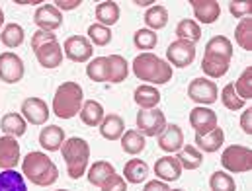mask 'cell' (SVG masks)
I'll list each match as a JSON object with an SVG mask.
<instances>
[{
	"instance_id": "obj_3",
	"label": "cell",
	"mask_w": 252,
	"mask_h": 191,
	"mask_svg": "<svg viewBox=\"0 0 252 191\" xmlns=\"http://www.w3.org/2000/svg\"><path fill=\"white\" fill-rule=\"evenodd\" d=\"M133 72L143 82L153 84H166L172 80V66L164 59L153 55V53H141L133 59Z\"/></svg>"
},
{
	"instance_id": "obj_2",
	"label": "cell",
	"mask_w": 252,
	"mask_h": 191,
	"mask_svg": "<svg viewBox=\"0 0 252 191\" xmlns=\"http://www.w3.org/2000/svg\"><path fill=\"white\" fill-rule=\"evenodd\" d=\"M22 174L37 188L53 186L59 178V168L45 152H30L22 160Z\"/></svg>"
},
{
	"instance_id": "obj_23",
	"label": "cell",
	"mask_w": 252,
	"mask_h": 191,
	"mask_svg": "<svg viewBox=\"0 0 252 191\" xmlns=\"http://www.w3.org/2000/svg\"><path fill=\"white\" fill-rule=\"evenodd\" d=\"M106 113H104V108L100 102L96 100H88L82 104V109H80V119L84 125L88 127H100V123L104 121Z\"/></svg>"
},
{
	"instance_id": "obj_15",
	"label": "cell",
	"mask_w": 252,
	"mask_h": 191,
	"mask_svg": "<svg viewBox=\"0 0 252 191\" xmlns=\"http://www.w3.org/2000/svg\"><path fill=\"white\" fill-rule=\"evenodd\" d=\"M33 22L41 31H55L63 26V12H59L53 4H43L35 10Z\"/></svg>"
},
{
	"instance_id": "obj_50",
	"label": "cell",
	"mask_w": 252,
	"mask_h": 191,
	"mask_svg": "<svg viewBox=\"0 0 252 191\" xmlns=\"http://www.w3.org/2000/svg\"><path fill=\"white\" fill-rule=\"evenodd\" d=\"M168 191H184V190H168Z\"/></svg>"
},
{
	"instance_id": "obj_31",
	"label": "cell",
	"mask_w": 252,
	"mask_h": 191,
	"mask_svg": "<svg viewBox=\"0 0 252 191\" xmlns=\"http://www.w3.org/2000/svg\"><path fill=\"white\" fill-rule=\"evenodd\" d=\"M24 37H26V33H24V27L20 24H6L0 31V41L8 49L20 47L24 43Z\"/></svg>"
},
{
	"instance_id": "obj_1",
	"label": "cell",
	"mask_w": 252,
	"mask_h": 191,
	"mask_svg": "<svg viewBox=\"0 0 252 191\" xmlns=\"http://www.w3.org/2000/svg\"><path fill=\"white\" fill-rule=\"evenodd\" d=\"M233 59V43L225 35H215L207 41L205 53L201 59V70L205 78H221L229 72Z\"/></svg>"
},
{
	"instance_id": "obj_45",
	"label": "cell",
	"mask_w": 252,
	"mask_h": 191,
	"mask_svg": "<svg viewBox=\"0 0 252 191\" xmlns=\"http://www.w3.org/2000/svg\"><path fill=\"white\" fill-rule=\"evenodd\" d=\"M241 129L245 135H252V108L245 109L241 115Z\"/></svg>"
},
{
	"instance_id": "obj_9",
	"label": "cell",
	"mask_w": 252,
	"mask_h": 191,
	"mask_svg": "<svg viewBox=\"0 0 252 191\" xmlns=\"http://www.w3.org/2000/svg\"><path fill=\"white\" fill-rule=\"evenodd\" d=\"M137 127L143 136H158L166 127V117L158 108L141 109L137 113Z\"/></svg>"
},
{
	"instance_id": "obj_25",
	"label": "cell",
	"mask_w": 252,
	"mask_h": 191,
	"mask_svg": "<svg viewBox=\"0 0 252 191\" xmlns=\"http://www.w3.org/2000/svg\"><path fill=\"white\" fill-rule=\"evenodd\" d=\"M28 129V121L20 115V113H6L2 119H0V131L8 136H22Z\"/></svg>"
},
{
	"instance_id": "obj_36",
	"label": "cell",
	"mask_w": 252,
	"mask_h": 191,
	"mask_svg": "<svg viewBox=\"0 0 252 191\" xmlns=\"http://www.w3.org/2000/svg\"><path fill=\"white\" fill-rule=\"evenodd\" d=\"M176 35H178V39H184V41H189L195 45L201 39V27L193 20H180L176 26Z\"/></svg>"
},
{
	"instance_id": "obj_47",
	"label": "cell",
	"mask_w": 252,
	"mask_h": 191,
	"mask_svg": "<svg viewBox=\"0 0 252 191\" xmlns=\"http://www.w3.org/2000/svg\"><path fill=\"white\" fill-rule=\"evenodd\" d=\"M168 184L166 182H160V180H153V182H147L145 184V190L143 191H168Z\"/></svg>"
},
{
	"instance_id": "obj_26",
	"label": "cell",
	"mask_w": 252,
	"mask_h": 191,
	"mask_svg": "<svg viewBox=\"0 0 252 191\" xmlns=\"http://www.w3.org/2000/svg\"><path fill=\"white\" fill-rule=\"evenodd\" d=\"M96 20H98L100 26H106V27H112L114 24H118V20H120V6H118V2H112V0L100 2L96 6Z\"/></svg>"
},
{
	"instance_id": "obj_49",
	"label": "cell",
	"mask_w": 252,
	"mask_h": 191,
	"mask_svg": "<svg viewBox=\"0 0 252 191\" xmlns=\"http://www.w3.org/2000/svg\"><path fill=\"white\" fill-rule=\"evenodd\" d=\"M2 24H4V12H2V8H0V27H2Z\"/></svg>"
},
{
	"instance_id": "obj_8",
	"label": "cell",
	"mask_w": 252,
	"mask_h": 191,
	"mask_svg": "<svg viewBox=\"0 0 252 191\" xmlns=\"http://www.w3.org/2000/svg\"><path fill=\"white\" fill-rule=\"evenodd\" d=\"M188 98L191 102L199 104V106H211L217 102L219 98V88L213 80L201 76V78H193L188 86Z\"/></svg>"
},
{
	"instance_id": "obj_51",
	"label": "cell",
	"mask_w": 252,
	"mask_h": 191,
	"mask_svg": "<svg viewBox=\"0 0 252 191\" xmlns=\"http://www.w3.org/2000/svg\"><path fill=\"white\" fill-rule=\"evenodd\" d=\"M57 191H68V190H57Z\"/></svg>"
},
{
	"instance_id": "obj_43",
	"label": "cell",
	"mask_w": 252,
	"mask_h": 191,
	"mask_svg": "<svg viewBox=\"0 0 252 191\" xmlns=\"http://www.w3.org/2000/svg\"><path fill=\"white\" fill-rule=\"evenodd\" d=\"M229 12H231V16L243 20V18L252 14V4L251 2H235L233 0V2H229Z\"/></svg>"
},
{
	"instance_id": "obj_18",
	"label": "cell",
	"mask_w": 252,
	"mask_h": 191,
	"mask_svg": "<svg viewBox=\"0 0 252 191\" xmlns=\"http://www.w3.org/2000/svg\"><path fill=\"white\" fill-rule=\"evenodd\" d=\"M193 16L201 24H213L221 16V6L217 0H189Z\"/></svg>"
},
{
	"instance_id": "obj_30",
	"label": "cell",
	"mask_w": 252,
	"mask_h": 191,
	"mask_svg": "<svg viewBox=\"0 0 252 191\" xmlns=\"http://www.w3.org/2000/svg\"><path fill=\"white\" fill-rule=\"evenodd\" d=\"M145 24H147V29L157 33V29H162L168 24V10L164 6H160V4L151 6L145 12Z\"/></svg>"
},
{
	"instance_id": "obj_12",
	"label": "cell",
	"mask_w": 252,
	"mask_h": 191,
	"mask_svg": "<svg viewBox=\"0 0 252 191\" xmlns=\"http://www.w3.org/2000/svg\"><path fill=\"white\" fill-rule=\"evenodd\" d=\"M166 59L170 66H178V68H186L193 63L195 59V45L184 41V39H176L174 43L168 45L166 49Z\"/></svg>"
},
{
	"instance_id": "obj_35",
	"label": "cell",
	"mask_w": 252,
	"mask_h": 191,
	"mask_svg": "<svg viewBox=\"0 0 252 191\" xmlns=\"http://www.w3.org/2000/svg\"><path fill=\"white\" fill-rule=\"evenodd\" d=\"M235 41L241 49L252 51V18H243L235 27Z\"/></svg>"
},
{
	"instance_id": "obj_5",
	"label": "cell",
	"mask_w": 252,
	"mask_h": 191,
	"mask_svg": "<svg viewBox=\"0 0 252 191\" xmlns=\"http://www.w3.org/2000/svg\"><path fill=\"white\" fill-rule=\"evenodd\" d=\"M32 51L35 53L37 63L43 68H57L63 63V47L53 31L37 29L32 35Z\"/></svg>"
},
{
	"instance_id": "obj_22",
	"label": "cell",
	"mask_w": 252,
	"mask_h": 191,
	"mask_svg": "<svg viewBox=\"0 0 252 191\" xmlns=\"http://www.w3.org/2000/svg\"><path fill=\"white\" fill-rule=\"evenodd\" d=\"M133 100H135V104H137L141 109H153V108H157V106L160 104L162 96H160V92H158L155 86L143 84V86L135 88Z\"/></svg>"
},
{
	"instance_id": "obj_6",
	"label": "cell",
	"mask_w": 252,
	"mask_h": 191,
	"mask_svg": "<svg viewBox=\"0 0 252 191\" xmlns=\"http://www.w3.org/2000/svg\"><path fill=\"white\" fill-rule=\"evenodd\" d=\"M61 154H63L64 164H66L68 178L78 180L86 174L88 160H90V146L84 138H78V136L66 138L61 146Z\"/></svg>"
},
{
	"instance_id": "obj_28",
	"label": "cell",
	"mask_w": 252,
	"mask_h": 191,
	"mask_svg": "<svg viewBox=\"0 0 252 191\" xmlns=\"http://www.w3.org/2000/svg\"><path fill=\"white\" fill-rule=\"evenodd\" d=\"M176 158H178V162H180V166H182V170H197L199 166H201V162H203V152H199L195 146H191V144H186V146H182L178 152H176Z\"/></svg>"
},
{
	"instance_id": "obj_29",
	"label": "cell",
	"mask_w": 252,
	"mask_h": 191,
	"mask_svg": "<svg viewBox=\"0 0 252 191\" xmlns=\"http://www.w3.org/2000/svg\"><path fill=\"white\" fill-rule=\"evenodd\" d=\"M129 74V64L122 55H110L108 57V82L120 84Z\"/></svg>"
},
{
	"instance_id": "obj_27",
	"label": "cell",
	"mask_w": 252,
	"mask_h": 191,
	"mask_svg": "<svg viewBox=\"0 0 252 191\" xmlns=\"http://www.w3.org/2000/svg\"><path fill=\"white\" fill-rule=\"evenodd\" d=\"M114 174H116V168H114L110 162L98 160V162H94V164L90 166V170H88V182H90L92 186H96V188H102V186L106 184V180H108L110 176H114Z\"/></svg>"
},
{
	"instance_id": "obj_14",
	"label": "cell",
	"mask_w": 252,
	"mask_h": 191,
	"mask_svg": "<svg viewBox=\"0 0 252 191\" xmlns=\"http://www.w3.org/2000/svg\"><path fill=\"white\" fill-rule=\"evenodd\" d=\"M189 125L191 129H195V135H205L215 127H219V119L213 109L197 106L189 111Z\"/></svg>"
},
{
	"instance_id": "obj_13",
	"label": "cell",
	"mask_w": 252,
	"mask_h": 191,
	"mask_svg": "<svg viewBox=\"0 0 252 191\" xmlns=\"http://www.w3.org/2000/svg\"><path fill=\"white\" fill-rule=\"evenodd\" d=\"M49 108L41 98H28L22 104V117L32 125H45L49 119Z\"/></svg>"
},
{
	"instance_id": "obj_24",
	"label": "cell",
	"mask_w": 252,
	"mask_h": 191,
	"mask_svg": "<svg viewBox=\"0 0 252 191\" xmlns=\"http://www.w3.org/2000/svg\"><path fill=\"white\" fill-rule=\"evenodd\" d=\"M126 133V123L120 115L116 113H110L104 117V121L100 123V135L106 138V140H120L122 135Z\"/></svg>"
},
{
	"instance_id": "obj_48",
	"label": "cell",
	"mask_w": 252,
	"mask_h": 191,
	"mask_svg": "<svg viewBox=\"0 0 252 191\" xmlns=\"http://www.w3.org/2000/svg\"><path fill=\"white\" fill-rule=\"evenodd\" d=\"M135 4H139V6H149V4H155V2H141V0H137Z\"/></svg>"
},
{
	"instance_id": "obj_39",
	"label": "cell",
	"mask_w": 252,
	"mask_h": 191,
	"mask_svg": "<svg viewBox=\"0 0 252 191\" xmlns=\"http://www.w3.org/2000/svg\"><path fill=\"white\" fill-rule=\"evenodd\" d=\"M133 43H135V47L141 49V51H151V49L157 47L158 37H157L155 31H151V29L145 27V29H137V31H135V35H133Z\"/></svg>"
},
{
	"instance_id": "obj_10",
	"label": "cell",
	"mask_w": 252,
	"mask_h": 191,
	"mask_svg": "<svg viewBox=\"0 0 252 191\" xmlns=\"http://www.w3.org/2000/svg\"><path fill=\"white\" fill-rule=\"evenodd\" d=\"M63 55L72 63H88L92 61L94 49L88 37L84 35H72L63 43Z\"/></svg>"
},
{
	"instance_id": "obj_33",
	"label": "cell",
	"mask_w": 252,
	"mask_h": 191,
	"mask_svg": "<svg viewBox=\"0 0 252 191\" xmlns=\"http://www.w3.org/2000/svg\"><path fill=\"white\" fill-rule=\"evenodd\" d=\"M0 191H28L24 174L16 170H2L0 172Z\"/></svg>"
},
{
	"instance_id": "obj_17",
	"label": "cell",
	"mask_w": 252,
	"mask_h": 191,
	"mask_svg": "<svg viewBox=\"0 0 252 191\" xmlns=\"http://www.w3.org/2000/svg\"><path fill=\"white\" fill-rule=\"evenodd\" d=\"M155 176H157L160 182H166V184L180 180V176H182V166H180L178 158L172 156V154L158 158V160L155 162Z\"/></svg>"
},
{
	"instance_id": "obj_44",
	"label": "cell",
	"mask_w": 252,
	"mask_h": 191,
	"mask_svg": "<svg viewBox=\"0 0 252 191\" xmlns=\"http://www.w3.org/2000/svg\"><path fill=\"white\" fill-rule=\"evenodd\" d=\"M100 190L102 191H127V182L124 180V176L114 174V176H110V178L106 180V184H104Z\"/></svg>"
},
{
	"instance_id": "obj_19",
	"label": "cell",
	"mask_w": 252,
	"mask_h": 191,
	"mask_svg": "<svg viewBox=\"0 0 252 191\" xmlns=\"http://www.w3.org/2000/svg\"><path fill=\"white\" fill-rule=\"evenodd\" d=\"M158 146L164 152H168V154L178 152L184 146V133H182V129L178 127V125H174V123L166 125L164 131L158 135Z\"/></svg>"
},
{
	"instance_id": "obj_16",
	"label": "cell",
	"mask_w": 252,
	"mask_h": 191,
	"mask_svg": "<svg viewBox=\"0 0 252 191\" xmlns=\"http://www.w3.org/2000/svg\"><path fill=\"white\" fill-rule=\"evenodd\" d=\"M20 162V144L14 136H0V170H16Z\"/></svg>"
},
{
	"instance_id": "obj_32",
	"label": "cell",
	"mask_w": 252,
	"mask_h": 191,
	"mask_svg": "<svg viewBox=\"0 0 252 191\" xmlns=\"http://www.w3.org/2000/svg\"><path fill=\"white\" fill-rule=\"evenodd\" d=\"M124 176H126L124 180L129 182V184H143L147 180V176H149V166H147V162H143L139 158H133L126 164Z\"/></svg>"
},
{
	"instance_id": "obj_7",
	"label": "cell",
	"mask_w": 252,
	"mask_h": 191,
	"mask_svg": "<svg viewBox=\"0 0 252 191\" xmlns=\"http://www.w3.org/2000/svg\"><path fill=\"white\" fill-rule=\"evenodd\" d=\"M221 164L231 174H247L252 170V150L249 146L231 144L223 150Z\"/></svg>"
},
{
	"instance_id": "obj_40",
	"label": "cell",
	"mask_w": 252,
	"mask_h": 191,
	"mask_svg": "<svg viewBox=\"0 0 252 191\" xmlns=\"http://www.w3.org/2000/svg\"><path fill=\"white\" fill-rule=\"evenodd\" d=\"M235 92L239 94L241 100H252V66L245 68V72L237 78V82L233 84Z\"/></svg>"
},
{
	"instance_id": "obj_41",
	"label": "cell",
	"mask_w": 252,
	"mask_h": 191,
	"mask_svg": "<svg viewBox=\"0 0 252 191\" xmlns=\"http://www.w3.org/2000/svg\"><path fill=\"white\" fill-rule=\"evenodd\" d=\"M209 188L211 191H237V184L227 172H213L209 178Z\"/></svg>"
},
{
	"instance_id": "obj_38",
	"label": "cell",
	"mask_w": 252,
	"mask_h": 191,
	"mask_svg": "<svg viewBox=\"0 0 252 191\" xmlns=\"http://www.w3.org/2000/svg\"><path fill=\"white\" fill-rule=\"evenodd\" d=\"M88 41L96 47H106L112 41V29L100 24H92L88 27Z\"/></svg>"
},
{
	"instance_id": "obj_20",
	"label": "cell",
	"mask_w": 252,
	"mask_h": 191,
	"mask_svg": "<svg viewBox=\"0 0 252 191\" xmlns=\"http://www.w3.org/2000/svg\"><path fill=\"white\" fill-rule=\"evenodd\" d=\"M64 140H66L64 138V129H61L59 125H47L45 129H41V133H39V144L47 152L61 150Z\"/></svg>"
},
{
	"instance_id": "obj_37",
	"label": "cell",
	"mask_w": 252,
	"mask_h": 191,
	"mask_svg": "<svg viewBox=\"0 0 252 191\" xmlns=\"http://www.w3.org/2000/svg\"><path fill=\"white\" fill-rule=\"evenodd\" d=\"M86 76L94 82H108V57H96L86 66Z\"/></svg>"
},
{
	"instance_id": "obj_4",
	"label": "cell",
	"mask_w": 252,
	"mask_h": 191,
	"mask_svg": "<svg viewBox=\"0 0 252 191\" xmlns=\"http://www.w3.org/2000/svg\"><path fill=\"white\" fill-rule=\"evenodd\" d=\"M84 104V92L78 82H63L53 96V113L59 119H72L80 113Z\"/></svg>"
},
{
	"instance_id": "obj_21",
	"label": "cell",
	"mask_w": 252,
	"mask_h": 191,
	"mask_svg": "<svg viewBox=\"0 0 252 191\" xmlns=\"http://www.w3.org/2000/svg\"><path fill=\"white\" fill-rule=\"evenodd\" d=\"M225 142V133L221 127H215L213 131L205 133V135H195V144L199 152H217Z\"/></svg>"
},
{
	"instance_id": "obj_42",
	"label": "cell",
	"mask_w": 252,
	"mask_h": 191,
	"mask_svg": "<svg viewBox=\"0 0 252 191\" xmlns=\"http://www.w3.org/2000/svg\"><path fill=\"white\" fill-rule=\"evenodd\" d=\"M221 102H223V106H225L227 109H231V111H239V109L245 108V100L239 98V94L235 92L233 84H227V86L221 90Z\"/></svg>"
},
{
	"instance_id": "obj_46",
	"label": "cell",
	"mask_w": 252,
	"mask_h": 191,
	"mask_svg": "<svg viewBox=\"0 0 252 191\" xmlns=\"http://www.w3.org/2000/svg\"><path fill=\"white\" fill-rule=\"evenodd\" d=\"M82 4V0H55L53 6L59 10V12H64V10H74Z\"/></svg>"
},
{
	"instance_id": "obj_11",
	"label": "cell",
	"mask_w": 252,
	"mask_h": 191,
	"mask_svg": "<svg viewBox=\"0 0 252 191\" xmlns=\"http://www.w3.org/2000/svg\"><path fill=\"white\" fill-rule=\"evenodd\" d=\"M24 61L12 53V51H6V53H0V80L6 82V84H18L22 78H24Z\"/></svg>"
},
{
	"instance_id": "obj_34",
	"label": "cell",
	"mask_w": 252,
	"mask_h": 191,
	"mask_svg": "<svg viewBox=\"0 0 252 191\" xmlns=\"http://www.w3.org/2000/svg\"><path fill=\"white\" fill-rule=\"evenodd\" d=\"M145 136L137 131V129H131V131H126L124 135H122V148H124V152L127 154H131V156H135V154H141L143 150H145Z\"/></svg>"
}]
</instances>
